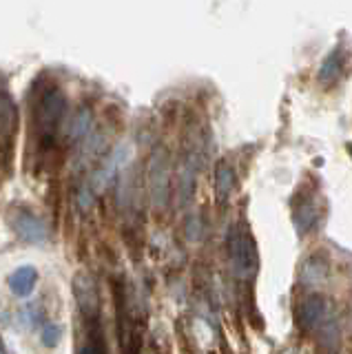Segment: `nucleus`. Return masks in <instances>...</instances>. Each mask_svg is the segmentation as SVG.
<instances>
[{
  "label": "nucleus",
  "mask_w": 352,
  "mask_h": 354,
  "mask_svg": "<svg viewBox=\"0 0 352 354\" xmlns=\"http://www.w3.org/2000/svg\"><path fill=\"white\" fill-rule=\"evenodd\" d=\"M64 111H67V97H64V93L58 86H49L38 95L34 106V129L38 142L42 144L53 142L56 133L62 127Z\"/></svg>",
  "instance_id": "obj_1"
},
{
  "label": "nucleus",
  "mask_w": 352,
  "mask_h": 354,
  "mask_svg": "<svg viewBox=\"0 0 352 354\" xmlns=\"http://www.w3.org/2000/svg\"><path fill=\"white\" fill-rule=\"evenodd\" d=\"M226 246H228L230 266H233L237 277L248 279V277L257 272V266H259L257 246H255V239H252V235L244 226H233L228 230Z\"/></svg>",
  "instance_id": "obj_2"
},
{
  "label": "nucleus",
  "mask_w": 352,
  "mask_h": 354,
  "mask_svg": "<svg viewBox=\"0 0 352 354\" xmlns=\"http://www.w3.org/2000/svg\"><path fill=\"white\" fill-rule=\"evenodd\" d=\"M147 184H149L151 206L156 208L158 213H164L171 202V158L167 149L160 147L151 153Z\"/></svg>",
  "instance_id": "obj_3"
},
{
  "label": "nucleus",
  "mask_w": 352,
  "mask_h": 354,
  "mask_svg": "<svg viewBox=\"0 0 352 354\" xmlns=\"http://www.w3.org/2000/svg\"><path fill=\"white\" fill-rule=\"evenodd\" d=\"M295 321L297 328L304 332H313L333 321V306L322 295H308L299 306L295 308Z\"/></svg>",
  "instance_id": "obj_4"
},
{
  "label": "nucleus",
  "mask_w": 352,
  "mask_h": 354,
  "mask_svg": "<svg viewBox=\"0 0 352 354\" xmlns=\"http://www.w3.org/2000/svg\"><path fill=\"white\" fill-rule=\"evenodd\" d=\"M12 228L27 243H42L47 239V224L38 215L27 213V210H18L12 215Z\"/></svg>",
  "instance_id": "obj_5"
},
{
  "label": "nucleus",
  "mask_w": 352,
  "mask_h": 354,
  "mask_svg": "<svg viewBox=\"0 0 352 354\" xmlns=\"http://www.w3.org/2000/svg\"><path fill=\"white\" fill-rule=\"evenodd\" d=\"M319 202L315 195H304L302 202L295 206L293 210V221H295V228L299 235H308L319 221Z\"/></svg>",
  "instance_id": "obj_6"
},
{
  "label": "nucleus",
  "mask_w": 352,
  "mask_h": 354,
  "mask_svg": "<svg viewBox=\"0 0 352 354\" xmlns=\"http://www.w3.org/2000/svg\"><path fill=\"white\" fill-rule=\"evenodd\" d=\"M195 173H197V153L189 151L184 155L182 166H180V177H178V184H180V204L184 206L186 202H191L193 191H195Z\"/></svg>",
  "instance_id": "obj_7"
},
{
  "label": "nucleus",
  "mask_w": 352,
  "mask_h": 354,
  "mask_svg": "<svg viewBox=\"0 0 352 354\" xmlns=\"http://www.w3.org/2000/svg\"><path fill=\"white\" fill-rule=\"evenodd\" d=\"M341 73H344V51H341L339 47H335L324 58L322 66H319L317 80H319V84H324L328 88V86H333L335 82H339Z\"/></svg>",
  "instance_id": "obj_8"
},
{
  "label": "nucleus",
  "mask_w": 352,
  "mask_h": 354,
  "mask_svg": "<svg viewBox=\"0 0 352 354\" xmlns=\"http://www.w3.org/2000/svg\"><path fill=\"white\" fill-rule=\"evenodd\" d=\"M18 111L9 93L0 91V142H9L16 133Z\"/></svg>",
  "instance_id": "obj_9"
},
{
  "label": "nucleus",
  "mask_w": 352,
  "mask_h": 354,
  "mask_svg": "<svg viewBox=\"0 0 352 354\" xmlns=\"http://www.w3.org/2000/svg\"><path fill=\"white\" fill-rule=\"evenodd\" d=\"M235 188V171L228 162H217L215 166V197L217 204H226Z\"/></svg>",
  "instance_id": "obj_10"
},
{
  "label": "nucleus",
  "mask_w": 352,
  "mask_h": 354,
  "mask_svg": "<svg viewBox=\"0 0 352 354\" xmlns=\"http://www.w3.org/2000/svg\"><path fill=\"white\" fill-rule=\"evenodd\" d=\"M36 283H38V270L34 266H23V268L14 270L12 277H9V288H12V292L16 297H29L34 292Z\"/></svg>",
  "instance_id": "obj_11"
},
{
  "label": "nucleus",
  "mask_w": 352,
  "mask_h": 354,
  "mask_svg": "<svg viewBox=\"0 0 352 354\" xmlns=\"http://www.w3.org/2000/svg\"><path fill=\"white\" fill-rule=\"evenodd\" d=\"M328 279V259L322 254H311L302 266V283L313 286Z\"/></svg>",
  "instance_id": "obj_12"
},
{
  "label": "nucleus",
  "mask_w": 352,
  "mask_h": 354,
  "mask_svg": "<svg viewBox=\"0 0 352 354\" xmlns=\"http://www.w3.org/2000/svg\"><path fill=\"white\" fill-rule=\"evenodd\" d=\"M339 326L337 321H328L317 330V354H339Z\"/></svg>",
  "instance_id": "obj_13"
},
{
  "label": "nucleus",
  "mask_w": 352,
  "mask_h": 354,
  "mask_svg": "<svg viewBox=\"0 0 352 354\" xmlns=\"http://www.w3.org/2000/svg\"><path fill=\"white\" fill-rule=\"evenodd\" d=\"M91 127H93V118L89 109H80L69 120V140L71 142H84L91 136Z\"/></svg>",
  "instance_id": "obj_14"
},
{
  "label": "nucleus",
  "mask_w": 352,
  "mask_h": 354,
  "mask_svg": "<svg viewBox=\"0 0 352 354\" xmlns=\"http://www.w3.org/2000/svg\"><path fill=\"white\" fill-rule=\"evenodd\" d=\"M60 339H62V328L58 324H47L45 332H42V343H45L47 348H56Z\"/></svg>",
  "instance_id": "obj_15"
},
{
  "label": "nucleus",
  "mask_w": 352,
  "mask_h": 354,
  "mask_svg": "<svg viewBox=\"0 0 352 354\" xmlns=\"http://www.w3.org/2000/svg\"><path fill=\"white\" fill-rule=\"evenodd\" d=\"M0 354H7V350H5V346H3V341H0Z\"/></svg>",
  "instance_id": "obj_16"
},
{
  "label": "nucleus",
  "mask_w": 352,
  "mask_h": 354,
  "mask_svg": "<svg viewBox=\"0 0 352 354\" xmlns=\"http://www.w3.org/2000/svg\"><path fill=\"white\" fill-rule=\"evenodd\" d=\"M348 153H350V155H352V144H350V147H348Z\"/></svg>",
  "instance_id": "obj_17"
}]
</instances>
